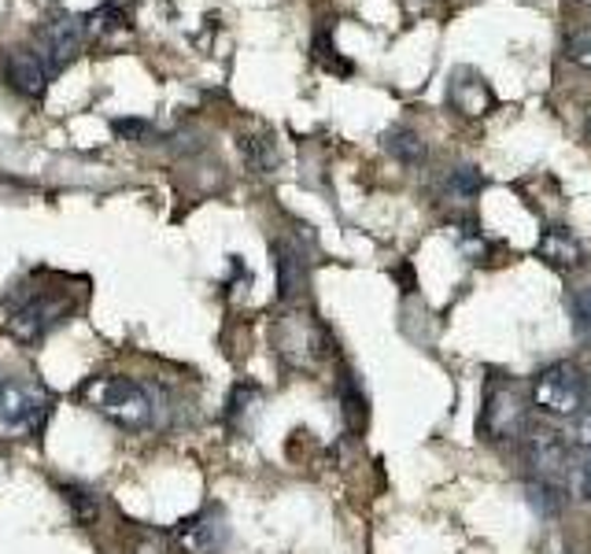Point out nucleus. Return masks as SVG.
<instances>
[{
	"mask_svg": "<svg viewBox=\"0 0 591 554\" xmlns=\"http://www.w3.org/2000/svg\"><path fill=\"white\" fill-rule=\"evenodd\" d=\"M82 399L89 410L108 418L111 426L126 429V433H145L156 421V396L137 378H122V373H104V378H89L82 384Z\"/></svg>",
	"mask_w": 591,
	"mask_h": 554,
	"instance_id": "nucleus-1",
	"label": "nucleus"
},
{
	"mask_svg": "<svg viewBox=\"0 0 591 554\" xmlns=\"http://www.w3.org/2000/svg\"><path fill=\"white\" fill-rule=\"evenodd\" d=\"M4 311H8V330H12L15 341L37 344V341H45L52 330H60L63 322H71L74 299L67 293L15 285L12 293L4 296Z\"/></svg>",
	"mask_w": 591,
	"mask_h": 554,
	"instance_id": "nucleus-2",
	"label": "nucleus"
},
{
	"mask_svg": "<svg viewBox=\"0 0 591 554\" xmlns=\"http://www.w3.org/2000/svg\"><path fill=\"white\" fill-rule=\"evenodd\" d=\"M532 396L525 392L521 381H514L510 373L488 370L484 396H481V415H477V433L484 440H514L525 433V418H529Z\"/></svg>",
	"mask_w": 591,
	"mask_h": 554,
	"instance_id": "nucleus-3",
	"label": "nucleus"
},
{
	"mask_svg": "<svg viewBox=\"0 0 591 554\" xmlns=\"http://www.w3.org/2000/svg\"><path fill=\"white\" fill-rule=\"evenodd\" d=\"M532 407L555 418H574L588 403V378L574 362H551L532 378Z\"/></svg>",
	"mask_w": 591,
	"mask_h": 554,
	"instance_id": "nucleus-4",
	"label": "nucleus"
},
{
	"mask_svg": "<svg viewBox=\"0 0 591 554\" xmlns=\"http://www.w3.org/2000/svg\"><path fill=\"white\" fill-rule=\"evenodd\" d=\"M52 396L30 378H0V436H26L49 418Z\"/></svg>",
	"mask_w": 591,
	"mask_h": 554,
	"instance_id": "nucleus-5",
	"label": "nucleus"
},
{
	"mask_svg": "<svg viewBox=\"0 0 591 554\" xmlns=\"http://www.w3.org/2000/svg\"><path fill=\"white\" fill-rule=\"evenodd\" d=\"M274 347L288 366L307 370V366H318L325 355H330V333H325L315 318L293 315V318H285V322H278Z\"/></svg>",
	"mask_w": 591,
	"mask_h": 554,
	"instance_id": "nucleus-6",
	"label": "nucleus"
},
{
	"mask_svg": "<svg viewBox=\"0 0 591 554\" xmlns=\"http://www.w3.org/2000/svg\"><path fill=\"white\" fill-rule=\"evenodd\" d=\"M82 45H86V19L78 15H56L37 30V56H41L49 74L67 67L82 52Z\"/></svg>",
	"mask_w": 591,
	"mask_h": 554,
	"instance_id": "nucleus-7",
	"label": "nucleus"
},
{
	"mask_svg": "<svg viewBox=\"0 0 591 554\" xmlns=\"http://www.w3.org/2000/svg\"><path fill=\"white\" fill-rule=\"evenodd\" d=\"M230 540V521L222 506H204L193 518L174 525V543L185 554H219Z\"/></svg>",
	"mask_w": 591,
	"mask_h": 554,
	"instance_id": "nucleus-8",
	"label": "nucleus"
},
{
	"mask_svg": "<svg viewBox=\"0 0 591 554\" xmlns=\"http://www.w3.org/2000/svg\"><path fill=\"white\" fill-rule=\"evenodd\" d=\"M521 455H525V463H529L532 477L558 484V477L566 473V466H569V440L562 436L558 429L540 426V429H532V433L525 436Z\"/></svg>",
	"mask_w": 591,
	"mask_h": 554,
	"instance_id": "nucleus-9",
	"label": "nucleus"
},
{
	"mask_svg": "<svg viewBox=\"0 0 591 554\" xmlns=\"http://www.w3.org/2000/svg\"><path fill=\"white\" fill-rule=\"evenodd\" d=\"M4 74L12 82V89H19L23 97H41L45 86H49V67L41 63V56L30 49H15L8 56Z\"/></svg>",
	"mask_w": 591,
	"mask_h": 554,
	"instance_id": "nucleus-10",
	"label": "nucleus"
},
{
	"mask_svg": "<svg viewBox=\"0 0 591 554\" xmlns=\"http://www.w3.org/2000/svg\"><path fill=\"white\" fill-rule=\"evenodd\" d=\"M537 251L551 270H558V274L580 267V259H584V248H580V241L566 230V225H547Z\"/></svg>",
	"mask_w": 591,
	"mask_h": 554,
	"instance_id": "nucleus-11",
	"label": "nucleus"
},
{
	"mask_svg": "<svg viewBox=\"0 0 591 554\" xmlns=\"http://www.w3.org/2000/svg\"><path fill=\"white\" fill-rule=\"evenodd\" d=\"M274 267H278V299L281 304H296L307 293L304 256H299L293 244H274Z\"/></svg>",
	"mask_w": 591,
	"mask_h": 554,
	"instance_id": "nucleus-12",
	"label": "nucleus"
},
{
	"mask_svg": "<svg viewBox=\"0 0 591 554\" xmlns=\"http://www.w3.org/2000/svg\"><path fill=\"white\" fill-rule=\"evenodd\" d=\"M452 104L463 108L466 115H488L495 108V93L473 71H458L452 82Z\"/></svg>",
	"mask_w": 591,
	"mask_h": 554,
	"instance_id": "nucleus-13",
	"label": "nucleus"
},
{
	"mask_svg": "<svg viewBox=\"0 0 591 554\" xmlns=\"http://www.w3.org/2000/svg\"><path fill=\"white\" fill-rule=\"evenodd\" d=\"M341 415L352 433H366L370 403H366V392H362V384L355 381V373H341Z\"/></svg>",
	"mask_w": 591,
	"mask_h": 554,
	"instance_id": "nucleus-14",
	"label": "nucleus"
},
{
	"mask_svg": "<svg viewBox=\"0 0 591 554\" xmlns=\"http://www.w3.org/2000/svg\"><path fill=\"white\" fill-rule=\"evenodd\" d=\"M525 503L540 514V518H558L566 510V492L555 481H540V477H529L525 481Z\"/></svg>",
	"mask_w": 591,
	"mask_h": 554,
	"instance_id": "nucleus-15",
	"label": "nucleus"
},
{
	"mask_svg": "<svg viewBox=\"0 0 591 554\" xmlns=\"http://www.w3.org/2000/svg\"><path fill=\"white\" fill-rule=\"evenodd\" d=\"M60 495H63V503H67L71 518L78 525H97L100 521V495L93 492V488L78 484V481H67L60 488Z\"/></svg>",
	"mask_w": 591,
	"mask_h": 554,
	"instance_id": "nucleus-16",
	"label": "nucleus"
},
{
	"mask_svg": "<svg viewBox=\"0 0 591 554\" xmlns=\"http://www.w3.org/2000/svg\"><path fill=\"white\" fill-rule=\"evenodd\" d=\"M237 148H241L244 163H248L251 171L267 174V171H274V167H278V148L267 134H241Z\"/></svg>",
	"mask_w": 591,
	"mask_h": 554,
	"instance_id": "nucleus-17",
	"label": "nucleus"
},
{
	"mask_svg": "<svg viewBox=\"0 0 591 554\" xmlns=\"http://www.w3.org/2000/svg\"><path fill=\"white\" fill-rule=\"evenodd\" d=\"M384 148H389L392 156L399 159V163H421L426 159V140H421L415 130H407V126H399V130H392L389 137H384Z\"/></svg>",
	"mask_w": 591,
	"mask_h": 554,
	"instance_id": "nucleus-18",
	"label": "nucleus"
},
{
	"mask_svg": "<svg viewBox=\"0 0 591 554\" xmlns=\"http://www.w3.org/2000/svg\"><path fill=\"white\" fill-rule=\"evenodd\" d=\"M256 407H259V389H256V384H237V389L230 392V403H226L230 426H244V418H248Z\"/></svg>",
	"mask_w": 591,
	"mask_h": 554,
	"instance_id": "nucleus-19",
	"label": "nucleus"
},
{
	"mask_svg": "<svg viewBox=\"0 0 591 554\" xmlns=\"http://www.w3.org/2000/svg\"><path fill=\"white\" fill-rule=\"evenodd\" d=\"M447 189H452V196L470 200V196H477L484 189V174L477 171V167H455L452 177H447Z\"/></svg>",
	"mask_w": 591,
	"mask_h": 554,
	"instance_id": "nucleus-20",
	"label": "nucleus"
},
{
	"mask_svg": "<svg viewBox=\"0 0 591 554\" xmlns=\"http://www.w3.org/2000/svg\"><path fill=\"white\" fill-rule=\"evenodd\" d=\"M89 26H93L97 34L126 30V26H130V15H126V8H119V4H100L97 12L89 15Z\"/></svg>",
	"mask_w": 591,
	"mask_h": 554,
	"instance_id": "nucleus-21",
	"label": "nucleus"
},
{
	"mask_svg": "<svg viewBox=\"0 0 591 554\" xmlns=\"http://www.w3.org/2000/svg\"><path fill=\"white\" fill-rule=\"evenodd\" d=\"M569 311H574L577 336L591 344V285H584L580 293H574V299H569Z\"/></svg>",
	"mask_w": 591,
	"mask_h": 554,
	"instance_id": "nucleus-22",
	"label": "nucleus"
},
{
	"mask_svg": "<svg viewBox=\"0 0 591 554\" xmlns=\"http://www.w3.org/2000/svg\"><path fill=\"white\" fill-rule=\"evenodd\" d=\"M315 60L322 63L325 71H333V74H352V63L348 60H341L333 49V37L330 34H315Z\"/></svg>",
	"mask_w": 591,
	"mask_h": 554,
	"instance_id": "nucleus-23",
	"label": "nucleus"
},
{
	"mask_svg": "<svg viewBox=\"0 0 591 554\" xmlns=\"http://www.w3.org/2000/svg\"><path fill=\"white\" fill-rule=\"evenodd\" d=\"M566 56L574 63H580V67L591 71V26H580V30L566 37Z\"/></svg>",
	"mask_w": 591,
	"mask_h": 554,
	"instance_id": "nucleus-24",
	"label": "nucleus"
},
{
	"mask_svg": "<svg viewBox=\"0 0 591 554\" xmlns=\"http://www.w3.org/2000/svg\"><path fill=\"white\" fill-rule=\"evenodd\" d=\"M574 444L591 451V407H584L580 415H574Z\"/></svg>",
	"mask_w": 591,
	"mask_h": 554,
	"instance_id": "nucleus-25",
	"label": "nucleus"
},
{
	"mask_svg": "<svg viewBox=\"0 0 591 554\" xmlns=\"http://www.w3.org/2000/svg\"><path fill=\"white\" fill-rule=\"evenodd\" d=\"M574 484H577V495H580V500L591 503V451L584 455V463H580L577 477H574Z\"/></svg>",
	"mask_w": 591,
	"mask_h": 554,
	"instance_id": "nucleus-26",
	"label": "nucleus"
},
{
	"mask_svg": "<svg viewBox=\"0 0 591 554\" xmlns=\"http://www.w3.org/2000/svg\"><path fill=\"white\" fill-rule=\"evenodd\" d=\"M115 134H122V137H148L152 130H148V122H137V119H119L115 122Z\"/></svg>",
	"mask_w": 591,
	"mask_h": 554,
	"instance_id": "nucleus-27",
	"label": "nucleus"
},
{
	"mask_svg": "<svg viewBox=\"0 0 591 554\" xmlns=\"http://www.w3.org/2000/svg\"><path fill=\"white\" fill-rule=\"evenodd\" d=\"M588 137H591V111H588Z\"/></svg>",
	"mask_w": 591,
	"mask_h": 554,
	"instance_id": "nucleus-28",
	"label": "nucleus"
},
{
	"mask_svg": "<svg viewBox=\"0 0 591 554\" xmlns=\"http://www.w3.org/2000/svg\"><path fill=\"white\" fill-rule=\"evenodd\" d=\"M569 554H574V551H569Z\"/></svg>",
	"mask_w": 591,
	"mask_h": 554,
	"instance_id": "nucleus-29",
	"label": "nucleus"
}]
</instances>
